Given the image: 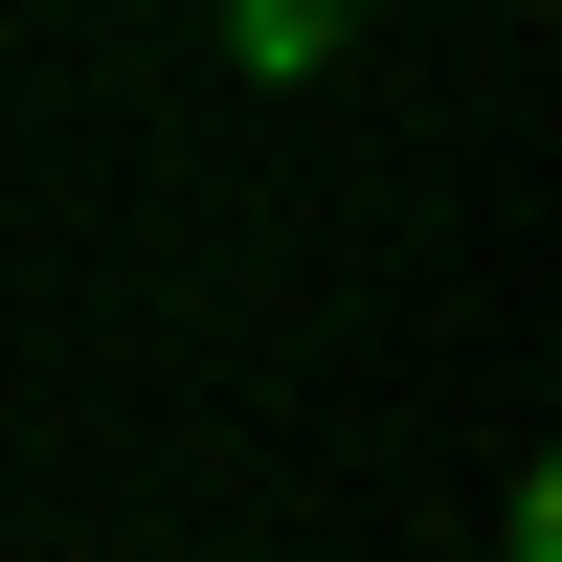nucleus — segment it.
<instances>
[{
  "mask_svg": "<svg viewBox=\"0 0 562 562\" xmlns=\"http://www.w3.org/2000/svg\"><path fill=\"white\" fill-rule=\"evenodd\" d=\"M338 23H360V0H225V68L293 90V68H338Z\"/></svg>",
  "mask_w": 562,
  "mask_h": 562,
  "instance_id": "nucleus-1",
  "label": "nucleus"
}]
</instances>
